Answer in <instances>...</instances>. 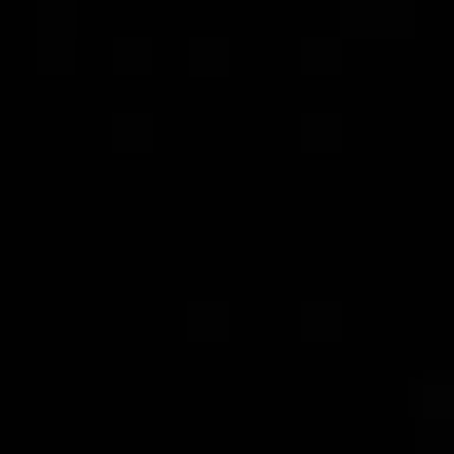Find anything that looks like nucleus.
Returning <instances> with one entry per match:
<instances>
[{"mask_svg": "<svg viewBox=\"0 0 454 454\" xmlns=\"http://www.w3.org/2000/svg\"><path fill=\"white\" fill-rule=\"evenodd\" d=\"M417 417H454V340H417Z\"/></svg>", "mask_w": 454, "mask_h": 454, "instance_id": "1", "label": "nucleus"}]
</instances>
